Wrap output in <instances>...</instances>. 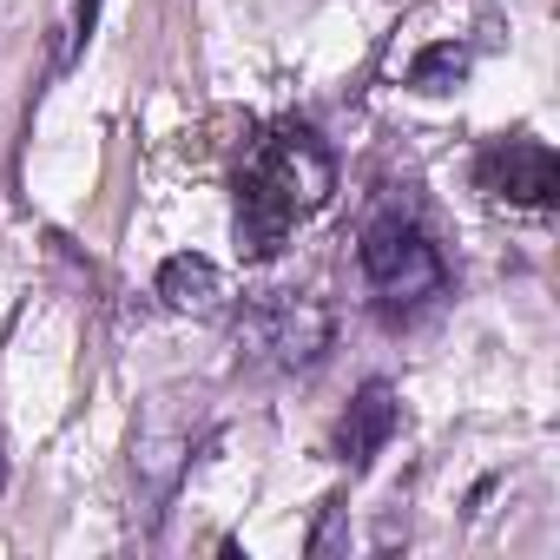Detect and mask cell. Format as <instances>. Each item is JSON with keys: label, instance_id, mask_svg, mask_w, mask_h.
I'll list each match as a JSON object with an SVG mask.
<instances>
[{"label": "cell", "instance_id": "obj_1", "mask_svg": "<svg viewBox=\"0 0 560 560\" xmlns=\"http://www.w3.org/2000/svg\"><path fill=\"white\" fill-rule=\"evenodd\" d=\"M337 191V165L311 126H277L257 139L250 165L237 172V250L244 257H277L291 231L324 211Z\"/></svg>", "mask_w": 560, "mask_h": 560}, {"label": "cell", "instance_id": "obj_2", "mask_svg": "<svg viewBox=\"0 0 560 560\" xmlns=\"http://www.w3.org/2000/svg\"><path fill=\"white\" fill-rule=\"evenodd\" d=\"M330 304L304 291H257L237 317V350L264 370H311L330 350Z\"/></svg>", "mask_w": 560, "mask_h": 560}, {"label": "cell", "instance_id": "obj_3", "mask_svg": "<svg viewBox=\"0 0 560 560\" xmlns=\"http://www.w3.org/2000/svg\"><path fill=\"white\" fill-rule=\"evenodd\" d=\"M363 277H370V291L396 311H416L442 291V257L429 244V231L409 218V211H376L363 224Z\"/></svg>", "mask_w": 560, "mask_h": 560}, {"label": "cell", "instance_id": "obj_4", "mask_svg": "<svg viewBox=\"0 0 560 560\" xmlns=\"http://www.w3.org/2000/svg\"><path fill=\"white\" fill-rule=\"evenodd\" d=\"M191 442H198V396H152L139 409V429H132V481L145 488V501H165L191 462Z\"/></svg>", "mask_w": 560, "mask_h": 560}, {"label": "cell", "instance_id": "obj_5", "mask_svg": "<svg viewBox=\"0 0 560 560\" xmlns=\"http://www.w3.org/2000/svg\"><path fill=\"white\" fill-rule=\"evenodd\" d=\"M475 178H481V191H494V198H508V205H553V191H560V159H553V145H540V139H501V145L481 152Z\"/></svg>", "mask_w": 560, "mask_h": 560}, {"label": "cell", "instance_id": "obj_6", "mask_svg": "<svg viewBox=\"0 0 560 560\" xmlns=\"http://www.w3.org/2000/svg\"><path fill=\"white\" fill-rule=\"evenodd\" d=\"M396 422H402L396 389H389V383H363L357 402H350V416H343V435H337L343 462H350V468H370V462L383 455V442L396 435Z\"/></svg>", "mask_w": 560, "mask_h": 560}, {"label": "cell", "instance_id": "obj_7", "mask_svg": "<svg viewBox=\"0 0 560 560\" xmlns=\"http://www.w3.org/2000/svg\"><path fill=\"white\" fill-rule=\"evenodd\" d=\"M159 298H165L172 311L211 317V311L224 304V277H218V264H211V257L178 250V257H165V264H159Z\"/></svg>", "mask_w": 560, "mask_h": 560}, {"label": "cell", "instance_id": "obj_8", "mask_svg": "<svg viewBox=\"0 0 560 560\" xmlns=\"http://www.w3.org/2000/svg\"><path fill=\"white\" fill-rule=\"evenodd\" d=\"M462 80H468V47H455V40L422 47L416 67H409V86H416V93H455Z\"/></svg>", "mask_w": 560, "mask_h": 560}, {"label": "cell", "instance_id": "obj_9", "mask_svg": "<svg viewBox=\"0 0 560 560\" xmlns=\"http://www.w3.org/2000/svg\"><path fill=\"white\" fill-rule=\"evenodd\" d=\"M93 14H100V0H80V40L93 34Z\"/></svg>", "mask_w": 560, "mask_h": 560}, {"label": "cell", "instance_id": "obj_10", "mask_svg": "<svg viewBox=\"0 0 560 560\" xmlns=\"http://www.w3.org/2000/svg\"><path fill=\"white\" fill-rule=\"evenodd\" d=\"M0 481H8V435H0Z\"/></svg>", "mask_w": 560, "mask_h": 560}]
</instances>
